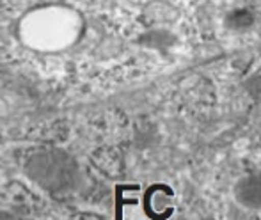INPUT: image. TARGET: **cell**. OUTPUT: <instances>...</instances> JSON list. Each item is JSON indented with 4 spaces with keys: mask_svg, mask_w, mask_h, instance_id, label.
Listing matches in <instances>:
<instances>
[{
    "mask_svg": "<svg viewBox=\"0 0 261 220\" xmlns=\"http://www.w3.org/2000/svg\"><path fill=\"white\" fill-rule=\"evenodd\" d=\"M29 169L34 172L38 178H48L50 181H55L57 185L59 181L69 178L73 171L71 160L66 155L57 151H43L38 153L34 158L29 163Z\"/></svg>",
    "mask_w": 261,
    "mask_h": 220,
    "instance_id": "6da1fadb",
    "label": "cell"
},
{
    "mask_svg": "<svg viewBox=\"0 0 261 220\" xmlns=\"http://www.w3.org/2000/svg\"><path fill=\"white\" fill-rule=\"evenodd\" d=\"M234 194L244 206L261 208V174H252L244 178L237 185Z\"/></svg>",
    "mask_w": 261,
    "mask_h": 220,
    "instance_id": "7a4b0ae2",
    "label": "cell"
},
{
    "mask_svg": "<svg viewBox=\"0 0 261 220\" xmlns=\"http://www.w3.org/2000/svg\"><path fill=\"white\" fill-rule=\"evenodd\" d=\"M254 18L249 13L247 9H240V11H233V13L227 16V25L229 29H247L249 25H252Z\"/></svg>",
    "mask_w": 261,
    "mask_h": 220,
    "instance_id": "3957f363",
    "label": "cell"
}]
</instances>
